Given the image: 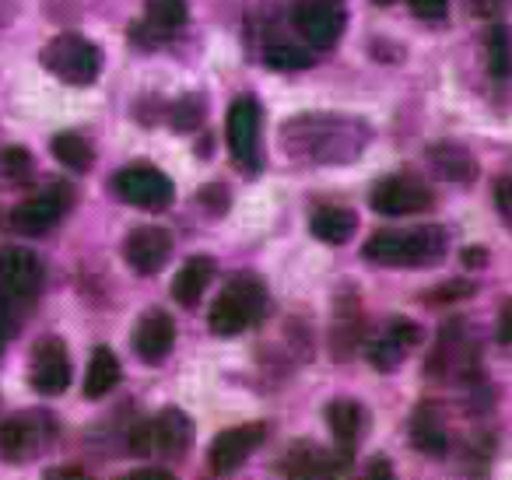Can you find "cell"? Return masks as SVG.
<instances>
[{
	"instance_id": "cell-13",
	"label": "cell",
	"mask_w": 512,
	"mask_h": 480,
	"mask_svg": "<svg viewBox=\"0 0 512 480\" xmlns=\"http://www.w3.org/2000/svg\"><path fill=\"white\" fill-rule=\"evenodd\" d=\"M264 438H267V424H260V421L239 424V428H225L211 442V470L228 473V470H235V466H242L249 452L264 442Z\"/></svg>"
},
{
	"instance_id": "cell-24",
	"label": "cell",
	"mask_w": 512,
	"mask_h": 480,
	"mask_svg": "<svg viewBox=\"0 0 512 480\" xmlns=\"http://www.w3.org/2000/svg\"><path fill=\"white\" fill-rule=\"evenodd\" d=\"M484 50H488V71L495 74V78H509L512 74V32L505 29V25H495V29L488 32Z\"/></svg>"
},
{
	"instance_id": "cell-27",
	"label": "cell",
	"mask_w": 512,
	"mask_h": 480,
	"mask_svg": "<svg viewBox=\"0 0 512 480\" xmlns=\"http://www.w3.org/2000/svg\"><path fill=\"white\" fill-rule=\"evenodd\" d=\"M407 354V347L404 344H397V340L386 333V337H379V340H372L369 344V361L379 368V372H390V368H397V361Z\"/></svg>"
},
{
	"instance_id": "cell-1",
	"label": "cell",
	"mask_w": 512,
	"mask_h": 480,
	"mask_svg": "<svg viewBox=\"0 0 512 480\" xmlns=\"http://www.w3.org/2000/svg\"><path fill=\"white\" fill-rule=\"evenodd\" d=\"M43 291V263L32 249H0V344L11 340L29 319Z\"/></svg>"
},
{
	"instance_id": "cell-37",
	"label": "cell",
	"mask_w": 512,
	"mask_h": 480,
	"mask_svg": "<svg viewBox=\"0 0 512 480\" xmlns=\"http://www.w3.org/2000/svg\"><path fill=\"white\" fill-rule=\"evenodd\" d=\"M134 477H155V480H165V477H169V470H155V466H148V470H134Z\"/></svg>"
},
{
	"instance_id": "cell-32",
	"label": "cell",
	"mask_w": 512,
	"mask_h": 480,
	"mask_svg": "<svg viewBox=\"0 0 512 480\" xmlns=\"http://www.w3.org/2000/svg\"><path fill=\"white\" fill-rule=\"evenodd\" d=\"M467 295H474V284L449 281V284H442V291H435V302H453V298H467Z\"/></svg>"
},
{
	"instance_id": "cell-7",
	"label": "cell",
	"mask_w": 512,
	"mask_h": 480,
	"mask_svg": "<svg viewBox=\"0 0 512 480\" xmlns=\"http://www.w3.org/2000/svg\"><path fill=\"white\" fill-rule=\"evenodd\" d=\"M113 190L123 204L141 207V211H165V207L172 204V197H176L169 176H165L162 169H155V165H144V162L127 165V169L116 172Z\"/></svg>"
},
{
	"instance_id": "cell-9",
	"label": "cell",
	"mask_w": 512,
	"mask_h": 480,
	"mask_svg": "<svg viewBox=\"0 0 512 480\" xmlns=\"http://www.w3.org/2000/svg\"><path fill=\"white\" fill-rule=\"evenodd\" d=\"M372 207L386 218H407L432 207V186L418 176H386L372 190Z\"/></svg>"
},
{
	"instance_id": "cell-28",
	"label": "cell",
	"mask_w": 512,
	"mask_h": 480,
	"mask_svg": "<svg viewBox=\"0 0 512 480\" xmlns=\"http://www.w3.org/2000/svg\"><path fill=\"white\" fill-rule=\"evenodd\" d=\"M29 155H25L22 148H4L0 151V172L8 179H18V176H25L29 172Z\"/></svg>"
},
{
	"instance_id": "cell-31",
	"label": "cell",
	"mask_w": 512,
	"mask_h": 480,
	"mask_svg": "<svg viewBox=\"0 0 512 480\" xmlns=\"http://www.w3.org/2000/svg\"><path fill=\"white\" fill-rule=\"evenodd\" d=\"M467 4L477 18H498L505 8H509V0H467Z\"/></svg>"
},
{
	"instance_id": "cell-16",
	"label": "cell",
	"mask_w": 512,
	"mask_h": 480,
	"mask_svg": "<svg viewBox=\"0 0 512 480\" xmlns=\"http://www.w3.org/2000/svg\"><path fill=\"white\" fill-rule=\"evenodd\" d=\"M348 463H351V456H334V452H327L323 445L299 442V445H292V452H288L285 470L295 473V477H320V473L344 470Z\"/></svg>"
},
{
	"instance_id": "cell-20",
	"label": "cell",
	"mask_w": 512,
	"mask_h": 480,
	"mask_svg": "<svg viewBox=\"0 0 512 480\" xmlns=\"http://www.w3.org/2000/svg\"><path fill=\"white\" fill-rule=\"evenodd\" d=\"M116 382H120V361H116V354L109 347H95L85 372V396L88 400H99Z\"/></svg>"
},
{
	"instance_id": "cell-25",
	"label": "cell",
	"mask_w": 512,
	"mask_h": 480,
	"mask_svg": "<svg viewBox=\"0 0 512 480\" xmlns=\"http://www.w3.org/2000/svg\"><path fill=\"white\" fill-rule=\"evenodd\" d=\"M411 438L418 449L425 452H442L446 449V435H442V424L432 417V410H418L411 424Z\"/></svg>"
},
{
	"instance_id": "cell-19",
	"label": "cell",
	"mask_w": 512,
	"mask_h": 480,
	"mask_svg": "<svg viewBox=\"0 0 512 480\" xmlns=\"http://www.w3.org/2000/svg\"><path fill=\"white\" fill-rule=\"evenodd\" d=\"M428 162L446 179H453V183H474L477 176V162L470 158V151L463 144H435L428 151Z\"/></svg>"
},
{
	"instance_id": "cell-30",
	"label": "cell",
	"mask_w": 512,
	"mask_h": 480,
	"mask_svg": "<svg viewBox=\"0 0 512 480\" xmlns=\"http://www.w3.org/2000/svg\"><path fill=\"white\" fill-rule=\"evenodd\" d=\"M449 8V0H411V11L418 18H425V22H435V18H442Z\"/></svg>"
},
{
	"instance_id": "cell-26",
	"label": "cell",
	"mask_w": 512,
	"mask_h": 480,
	"mask_svg": "<svg viewBox=\"0 0 512 480\" xmlns=\"http://www.w3.org/2000/svg\"><path fill=\"white\" fill-rule=\"evenodd\" d=\"M264 64L274 67V71H306L313 64V57L292 43H274L264 50Z\"/></svg>"
},
{
	"instance_id": "cell-11",
	"label": "cell",
	"mask_w": 512,
	"mask_h": 480,
	"mask_svg": "<svg viewBox=\"0 0 512 480\" xmlns=\"http://www.w3.org/2000/svg\"><path fill=\"white\" fill-rule=\"evenodd\" d=\"M295 25L316 50H330L344 32V8L337 0H299Z\"/></svg>"
},
{
	"instance_id": "cell-14",
	"label": "cell",
	"mask_w": 512,
	"mask_h": 480,
	"mask_svg": "<svg viewBox=\"0 0 512 480\" xmlns=\"http://www.w3.org/2000/svg\"><path fill=\"white\" fill-rule=\"evenodd\" d=\"M134 354L148 365H158V361L169 358L172 344H176V323H172L169 312L162 309H151L137 319L134 326Z\"/></svg>"
},
{
	"instance_id": "cell-38",
	"label": "cell",
	"mask_w": 512,
	"mask_h": 480,
	"mask_svg": "<svg viewBox=\"0 0 512 480\" xmlns=\"http://www.w3.org/2000/svg\"><path fill=\"white\" fill-rule=\"evenodd\" d=\"M369 473H372V477H376V473H379V477H390V466H386V463H372Z\"/></svg>"
},
{
	"instance_id": "cell-17",
	"label": "cell",
	"mask_w": 512,
	"mask_h": 480,
	"mask_svg": "<svg viewBox=\"0 0 512 480\" xmlns=\"http://www.w3.org/2000/svg\"><path fill=\"white\" fill-rule=\"evenodd\" d=\"M211 277H214V260H211V256H190V260L179 267L176 281H172V298H176L183 309H193V305L204 298Z\"/></svg>"
},
{
	"instance_id": "cell-22",
	"label": "cell",
	"mask_w": 512,
	"mask_h": 480,
	"mask_svg": "<svg viewBox=\"0 0 512 480\" xmlns=\"http://www.w3.org/2000/svg\"><path fill=\"white\" fill-rule=\"evenodd\" d=\"M144 15H148V29L165 36V32H176L179 25H186L190 4L186 0H144Z\"/></svg>"
},
{
	"instance_id": "cell-4",
	"label": "cell",
	"mask_w": 512,
	"mask_h": 480,
	"mask_svg": "<svg viewBox=\"0 0 512 480\" xmlns=\"http://www.w3.org/2000/svg\"><path fill=\"white\" fill-rule=\"evenodd\" d=\"M39 60H43L46 71L64 81V85L85 88L102 74V50L95 43H88L85 36H78V32L53 36L50 43L43 46Z\"/></svg>"
},
{
	"instance_id": "cell-29",
	"label": "cell",
	"mask_w": 512,
	"mask_h": 480,
	"mask_svg": "<svg viewBox=\"0 0 512 480\" xmlns=\"http://www.w3.org/2000/svg\"><path fill=\"white\" fill-rule=\"evenodd\" d=\"M200 116H204V102L197 95H190V99H183L176 106V130H193L200 123Z\"/></svg>"
},
{
	"instance_id": "cell-39",
	"label": "cell",
	"mask_w": 512,
	"mask_h": 480,
	"mask_svg": "<svg viewBox=\"0 0 512 480\" xmlns=\"http://www.w3.org/2000/svg\"><path fill=\"white\" fill-rule=\"evenodd\" d=\"M376 4H393V0H376Z\"/></svg>"
},
{
	"instance_id": "cell-6",
	"label": "cell",
	"mask_w": 512,
	"mask_h": 480,
	"mask_svg": "<svg viewBox=\"0 0 512 480\" xmlns=\"http://www.w3.org/2000/svg\"><path fill=\"white\" fill-rule=\"evenodd\" d=\"M53 435H57V421L43 410L11 414L0 424V459L4 463H29L53 442Z\"/></svg>"
},
{
	"instance_id": "cell-18",
	"label": "cell",
	"mask_w": 512,
	"mask_h": 480,
	"mask_svg": "<svg viewBox=\"0 0 512 480\" xmlns=\"http://www.w3.org/2000/svg\"><path fill=\"white\" fill-rule=\"evenodd\" d=\"M309 228H313L316 239L327 242V246H341V242H348L351 235H355L358 214L348 211V207H323V211L313 214Z\"/></svg>"
},
{
	"instance_id": "cell-3",
	"label": "cell",
	"mask_w": 512,
	"mask_h": 480,
	"mask_svg": "<svg viewBox=\"0 0 512 480\" xmlns=\"http://www.w3.org/2000/svg\"><path fill=\"white\" fill-rule=\"evenodd\" d=\"M264 305H267L264 281L253 274H239L211 302L207 323H211V330L218 337H235V333H242L246 326H253L256 319L264 316Z\"/></svg>"
},
{
	"instance_id": "cell-10",
	"label": "cell",
	"mask_w": 512,
	"mask_h": 480,
	"mask_svg": "<svg viewBox=\"0 0 512 480\" xmlns=\"http://www.w3.org/2000/svg\"><path fill=\"white\" fill-rule=\"evenodd\" d=\"M29 382L43 396H57L71 386V354H67L64 340L60 337L36 340L29 358Z\"/></svg>"
},
{
	"instance_id": "cell-23",
	"label": "cell",
	"mask_w": 512,
	"mask_h": 480,
	"mask_svg": "<svg viewBox=\"0 0 512 480\" xmlns=\"http://www.w3.org/2000/svg\"><path fill=\"white\" fill-rule=\"evenodd\" d=\"M53 155H57L60 165H67L71 172H85L92 169V144L81 134H57L53 137Z\"/></svg>"
},
{
	"instance_id": "cell-34",
	"label": "cell",
	"mask_w": 512,
	"mask_h": 480,
	"mask_svg": "<svg viewBox=\"0 0 512 480\" xmlns=\"http://www.w3.org/2000/svg\"><path fill=\"white\" fill-rule=\"evenodd\" d=\"M498 340L505 347H512V298L502 305V316H498Z\"/></svg>"
},
{
	"instance_id": "cell-35",
	"label": "cell",
	"mask_w": 512,
	"mask_h": 480,
	"mask_svg": "<svg viewBox=\"0 0 512 480\" xmlns=\"http://www.w3.org/2000/svg\"><path fill=\"white\" fill-rule=\"evenodd\" d=\"M498 204H502V211L512 218V179H502V183H498Z\"/></svg>"
},
{
	"instance_id": "cell-36",
	"label": "cell",
	"mask_w": 512,
	"mask_h": 480,
	"mask_svg": "<svg viewBox=\"0 0 512 480\" xmlns=\"http://www.w3.org/2000/svg\"><path fill=\"white\" fill-rule=\"evenodd\" d=\"M463 256H467V267H481V263L488 260V253H484V249H467Z\"/></svg>"
},
{
	"instance_id": "cell-33",
	"label": "cell",
	"mask_w": 512,
	"mask_h": 480,
	"mask_svg": "<svg viewBox=\"0 0 512 480\" xmlns=\"http://www.w3.org/2000/svg\"><path fill=\"white\" fill-rule=\"evenodd\" d=\"M200 204H204V211L211 207L214 214H221L228 204V193L221 190V186H207V190H200Z\"/></svg>"
},
{
	"instance_id": "cell-21",
	"label": "cell",
	"mask_w": 512,
	"mask_h": 480,
	"mask_svg": "<svg viewBox=\"0 0 512 480\" xmlns=\"http://www.w3.org/2000/svg\"><path fill=\"white\" fill-rule=\"evenodd\" d=\"M327 424L337 442H341L344 449H351L365 428V414L355 400H334V403H327Z\"/></svg>"
},
{
	"instance_id": "cell-5",
	"label": "cell",
	"mask_w": 512,
	"mask_h": 480,
	"mask_svg": "<svg viewBox=\"0 0 512 480\" xmlns=\"http://www.w3.org/2000/svg\"><path fill=\"white\" fill-rule=\"evenodd\" d=\"M193 445V421L179 407H165L130 431V449L141 456H183Z\"/></svg>"
},
{
	"instance_id": "cell-8",
	"label": "cell",
	"mask_w": 512,
	"mask_h": 480,
	"mask_svg": "<svg viewBox=\"0 0 512 480\" xmlns=\"http://www.w3.org/2000/svg\"><path fill=\"white\" fill-rule=\"evenodd\" d=\"M71 200H74L71 186L53 183V186H46V190H39L36 197L25 200V204H18L8 221H11L15 232L43 235V232H50V228L57 225L67 211H71Z\"/></svg>"
},
{
	"instance_id": "cell-15",
	"label": "cell",
	"mask_w": 512,
	"mask_h": 480,
	"mask_svg": "<svg viewBox=\"0 0 512 480\" xmlns=\"http://www.w3.org/2000/svg\"><path fill=\"white\" fill-rule=\"evenodd\" d=\"M123 253H127V263L137 270V274L151 277L158 274V270L165 267V260H169L172 253V235L165 232V228H134V232L127 235V246H123Z\"/></svg>"
},
{
	"instance_id": "cell-12",
	"label": "cell",
	"mask_w": 512,
	"mask_h": 480,
	"mask_svg": "<svg viewBox=\"0 0 512 480\" xmlns=\"http://www.w3.org/2000/svg\"><path fill=\"white\" fill-rule=\"evenodd\" d=\"M228 148H232V158L246 169H256V134H260V109H256L253 99H235L228 106Z\"/></svg>"
},
{
	"instance_id": "cell-2",
	"label": "cell",
	"mask_w": 512,
	"mask_h": 480,
	"mask_svg": "<svg viewBox=\"0 0 512 480\" xmlns=\"http://www.w3.org/2000/svg\"><path fill=\"white\" fill-rule=\"evenodd\" d=\"M446 253V232L442 228H414V232H379L365 242L362 256L383 267H425L439 263Z\"/></svg>"
}]
</instances>
